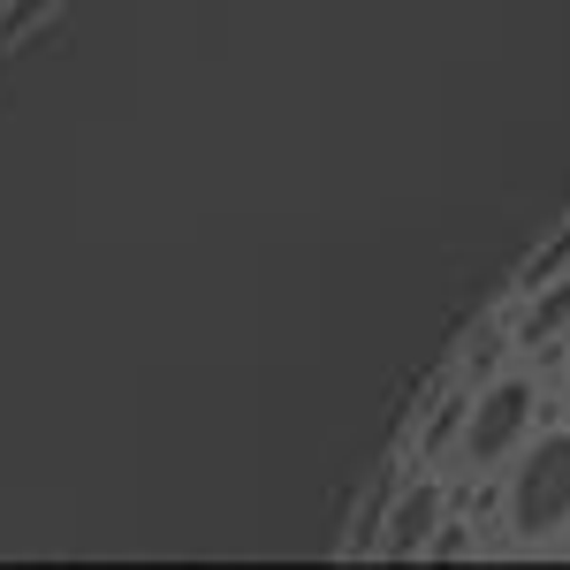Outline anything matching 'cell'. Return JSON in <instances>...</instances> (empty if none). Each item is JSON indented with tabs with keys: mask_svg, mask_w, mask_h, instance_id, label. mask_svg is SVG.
<instances>
[{
	"mask_svg": "<svg viewBox=\"0 0 570 570\" xmlns=\"http://www.w3.org/2000/svg\"><path fill=\"white\" fill-rule=\"evenodd\" d=\"M510 532L525 548H548L570 525V426H548L540 441L518 449V472H510Z\"/></svg>",
	"mask_w": 570,
	"mask_h": 570,
	"instance_id": "cell-1",
	"label": "cell"
},
{
	"mask_svg": "<svg viewBox=\"0 0 570 570\" xmlns=\"http://www.w3.org/2000/svg\"><path fill=\"white\" fill-rule=\"evenodd\" d=\"M532 419H540V395H532V381H494V389L464 411V434H456V449H464V472H494L510 449H525L532 441Z\"/></svg>",
	"mask_w": 570,
	"mask_h": 570,
	"instance_id": "cell-2",
	"label": "cell"
},
{
	"mask_svg": "<svg viewBox=\"0 0 570 570\" xmlns=\"http://www.w3.org/2000/svg\"><path fill=\"white\" fill-rule=\"evenodd\" d=\"M441 487L434 480H411L403 494L389 502V532H381V556L389 563H419L426 548H434V532H441Z\"/></svg>",
	"mask_w": 570,
	"mask_h": 570,
	"instance_id": "cell-3",
	"label": "cell"
},
{
	"mask_svg": "<svg viewBox=\"0 0 570 570\" xmlns=\"http://www.w3.org/2000/svg\"><path fill=\"white\" fill-rule=\"evenodd\" d=\"M556 335H570V274H556L548 289H532V312L518 320V343H525V351L556 343Z\"/></svg>",
	"mask_w": 570,
	"mask_h": 570,
	"instance_id": "cell-4",
	"label": "cell"
},
{
	"mask_svg": "<svg viewBox=\"0 0 570 570\" xmlns=\"http://www.w3.org/2000/svg\"><path fill=\"white\" fill-rule=\"evenodd\" d=\"M563 266H570V220L556 228V236H548V244H540V252H532L525 266H518V289H525V297H532V289H548Z\"/></svg>",
	"mask_w": 570,
	"mask_h": 570,
	"instance_id": "cell-5",
	"label": "cell"
},
{
	"mask_svg": "<svg viewBox=\"0 0 570 570\" xmlns=\"http://www.w3.org/2000/svg\"><path fill=\"white\" fill-rule=\"evenodd\" d=\"M46 16H53V0H8V8H0V46H16L31 23H46Z\"/></svg>",
	"mask_w": 570,
	"mask_h": 570,
	"instance_id": "cell-6",
	"label": "cell"
},
{
	"mask_svg": "<svg viewBox=\"0 0 570 570\" xmlns=\"http://www.w3.org/2000/svg\"><path fill=\"white\" fill-rule=\"evenodd\" d=\"M464 548H472V532H464V525H449V532H434V548H426V556H434V563H456Z\"/></svg>",
	"mask_w": 570,
	"mask_h": 570,
	"instance_id": "cell-7",
	"label": "cell"
},
{
	"mask_svg": "<svg viewBox=\"0 0 570 570\" xmlns=\"http://www.w3.org/2000/svg\"><path fill=\"white\" fill-rule=\"evenodd\" d=\"M563 373H570V351H563Z\"/></svg>",
	"mask_w": 570,
	"mask_h": 570,
	"instance_id": "cell-8",
	"label": "cell"
}]
</instances>
